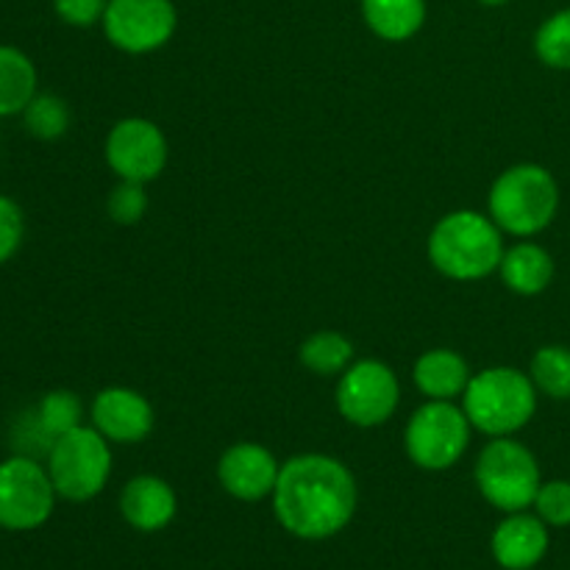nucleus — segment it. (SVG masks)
<instances>
[{
	"label": "nucleus",
	"mask_w": 570,
	"mask_h": 570,
	"mask_svg": "<svg viewBox=\"0 0 570 570\" xmlns=\"http://www.w3.org/2000/svg\"><path fill=\"white\" fill-rule=\"evenodd\" d=\"M271 501L284 532L298 540H328L354 521L360 488L343 460L309 451L282 462Z\"/></svg>",
	"instance_id": "1"
},
{
	"label": "nucleus",
	"mask_w": 570,
	"mask_h": 570,
	"mask_svg": "<svg viewBox=\"0 0 570 570\" xmlns=\"http://www.w3.org/2000/svg\"><path fill=\"white\" fill-rule=\"evenodd\" d=\"M504 250V232L493 217L476 209L449 212L434 223L426 239L429 262L451 282H482L493 276Z\"/></svg>",
	"instance_id": "2"
},
{
	"label": "nucleus",
	"mask_w": 570,
	"mask_h": 570,
	"mask_svg": "<svg viewBox=\"0 0 570 570\" xmlns=\"http://www.w3.org/2000/svg\"><path fill=\"white\" fill-rule=\"evenodd\" d=\"M560 198V184L549 167L521 161L499 173L488 195V215L510 237L532 239L557 220Z\"/></svg>",
	"instance_id": "3"
},
{
	"label": "nucleus",
	"mask_w": 570,
	"mask_h": 570,
	"mask_svg": "<svg viewBox=\"0 0 570 570\" xmlns=\"http://www.w3.org/2000/svg\"><path fill=\"white\" fill-rule=\"evenodd\" d=\"M460 401L473 432L484 438H515L532 423L540 393L529 371L493 365L473 373Z\"/></svg>",
	"instance_id": "4"
},
{
	"label": "nucleus",
	"mask_w": 570,
	"mask_h": 570,
	"mask_svg": "<svg viewBox=\"0 0 570 570\" xmlns=\"http://www.w3.org/2000/svg\"><path fill=\"white\" fill-rule=\"evenodd\" d=\"M473 482L490 507L510 515V512L532 510L543 484V473L538 456L521 440L490 438L476 456Z\"/></svg>",
	"instance_id": "5"
},
{
	"label": "nucleus",
	"mask_w": 570,
	"mask_h": 570,
	"mask_svg": "<svg viewBox=\"0 0 570 570\" xmlns=\"http://www.w3.org/2000/svg\"><path fill=\"white\" fill-rule=\"evenodd\" d=\"M111 443L92 423H81L72 432L56 438L45 456L56 493L72 504H83L104 493L111 476Z\"/></svg>",
	"instance_id": "6"
},
{
	"label": "nucleus",
	"mask_w": 570,
	"mask_h": 570,
	"mask_svg": "<svg viewBox=\"0 0 570 570\" xmlns=\"http://www.w3.org/2000/svg\"><path fill=\"white\" fill-rule=\"evenodd\" d=\"M473 426L456 401H426L404 426V451L421 471L443 473L460 465L471 449Z\"/></svg>",
	"instance_id": "7"
},
{
	"label": "nucleus",
	"mask_w": 570,
	"mask_h": 570,
	"mask_svg": "<svg viewBox=\"0 0 570 570\" xmlns=\"http://www.w3.org/2000/svg\"><path fill=\"white\" fill-rule=\"evenodd\" d=\"M334 404L351 426H384L393 421L401 404L399 373L382 360H354L348 371L337 376Z\"/></svg>",
	"instance_id": "8"
},
{
	"label": "nucleus",
	"mask_w": 570,
	"mask_h": 570,
	"mask_svg": "<svg viewBox=\"0 0 570 570\" xmlns=\"http://www.w3.org/2000/svg\"><path fill=\"white\" fill-rule=\"evenodd\" d=\"M56 493L50 473L37 456L11 454L0 462V529L33 532L53 515Z\"/></svg>",
	"instance_id": "9"
},
{
	"label": "nucleus",
	"mask_w": 570,
	"mask_h": 570,
	"mask_svg": "<svg viewBox=\"0 0 570 570\" xmlns=\"http://www.w3.org/2000/svg\"><path fill=\"white\" fill-rule=\"evenodd\" d=\"M100 28L111 48L148 56L176 37L178 11L173 0H109Z\"/></svg>",
	"instance_id": "10"
},
{
	"label": "nucleus",
	"mask_w": 570,
	"mask_h": 570,
	"mask_svg": "<svg viewBox=\"0 0 570 570\" xmlns=\"http://www.w3.org/2000/svg\"><path fill=\"white\" fill-rule=\"evenodd\" d=\"M104 156L120 181L150 184L165 173L170 145L165 131L148 117H122L106 134Z\"/></svg>",
	"instance_id": "11"
},
{
	"label": "nucleus",
	"mask_w": 570,
	"mask_h": 570,
	"mask_svg": "<svg viewBox=\"0 0 570 570\" xmlns=\"http://www.w3.org/2000/svg\"><path fill=\"white\" fill-rule=\"evenodd\" d=\"M282 462L276 460L271 449L254 440L228 445L217 460V482L232 499L256 504V501L271 499L276 490Z\"/></svg>",
	"instance_id": "12"
},
{
	"label": "nucleus",
	"mask_w": 570,
	"mask_h": 570,
	"mask_svg": "<svg viewBox=\"0 0 570 570\" xmlns=\"http://www.w3.org/2000/svg\"><path fill=\"white\" fill-rule=\"evenodd\" d=\"M89 421L111 445H137L156 426L154 404L139 390L104 387L89 404Z\"/></svg>",
	"instance_id": "13"
},
{
	"label": "nucleus",
	"mask_w": 570,
	"mask_h": 570,
	"mask_svg": "<svg viewBox=\"0 0 570 570\" xmlns=\"http://www.w3.org/2000/svg\"><path fill=\"white\" fill-rule=\"evenodd\" d=\"M551 534L549 527L538 518V512H510L490 538L493 560L504 570H532L549 554Z\"/></svg>",
	"instance_id": "14"
},
{
	"label": "nucleus",
	"mask_w": 570,
	"mask_h": 570,
	"mask_svg": "<svg viewBox=\"0 0 570 570\" xmlns=\"http://www.w3.org/2000/svg\"><path fill=\"white\" fill-rule=\"evenodd\" d=\"M178 512V495L161 476L139 473L120 490V515L131 529L145 534L161 532Z\"/></svg>",
	"instance_id": "15"
},
{
	"label": "nucleus",
	"mask_w": 570,
	"mask_h": 570,
	"mask_svg": "<svg viewBox=\"0 0 570 570\" xmlns=\"http://www.w3.org/2000/svg\"><path fill=\"white\" fill-rule=\"evenodd\" d=\"M471 376V365L454 348H429L412 365V384L426 401H460Z\"/></svg>",
	"instance_id": "16"
},
{
	"label": "nucleus",
	"mask_w": 570,
	"mask_h": 570,
	"mask_svg": "<svg viewBox=\"0 0 570 570\" xmlns=\"http://www.w3.org/2000/svg\"><path fill=\"white\" fill-rule=\"evenodd\" d=\"M554 256L534 239H518L515 245H510L499 265L504 287L521 298H534V295L546 293L554 282Z\"/></svg>",
	"instance_id": "17"
},
{
	"label": "nucleus",
	"mask_w": 570,
	"mask_h": 570,
	"mask_svg": "<svg viewBox=\"0 0 570 570\" xmlns=\"http://www.w3.org/2000/svg\"><path fill=\"white\" fill-rule=\"evenodd\" d=\"M362 20L384 42H410L426 22V0H362Z\"/></svg>",
	"instance_id": "18"
},
{
	"label": "nucleus",
	"mask_w": 570,
	"mask_h": 570,
	"mask_svg": "<svg viewBox=\"0 0 570 570\" xmlns=\"http://www.w3.org/2000/svg\"><path fill=\"white\" fill-rule=\"evenodd\" d=\"M37 92L39 72L31 56L14 45H0V117L22 115Z\"/></svg>",
	"instance_id": "19"
},
{
	"label": "nucleus",
	"mask_w": 570,
	"mask_h": 570,
	"mask_svg": "<svg viewBox=\"0 0 570 570\" xmlns=\"http://www.w3.org/2000/svg\"><path fill=\"white\" fill-rule=\"evenodd\" d=\"M354 360V343L343 332H334V328H321V332L309 334L298 348L301 365L321 379L343 376Z\"/></svg>",
	"instance_id": "20"
},
{
	"label": "nucleus",
	"mask_w": 570,
	"mask_h": 570,
	"mask_svg": "<svg viewBox=\"0 0 570 570\" xmlns=\"http://www.w3.org/2000/svg\"><path fill=\"white\" fill-rule=\"evenodd\" d=\"M529 376L540 395L551 401H570V348L568 345H543L529 362Z\"/></svg>",
	"instance_id": "21"
},
{
	"label": "nucleus",
	"mask_w": 570,
	"mask_h": 570,
	"mask_svg": "<svg viewBox=\"0 0 570 570\" xmlns=\"http://www.w3.org/2000/svg\"><path fill=\"white\" fill-rule=\"evenodd\" d=\"M22 126L39 142H56L70 131V106L53 92H37L22 111Z\"/></svg>",
	"instance_id": "22"
},
{
	"label": "nucleus",
	"mask_w": 570,
	"mask_h": 570,
	"mask_svg": "<svg viewBox=\"0 0 570 570\" xmlns=\"http://www.w3.org/2000/svg\"><path fill=\"white\" fill-rule=\"evenodd\" d=\"M33 415H37L39 426L48 434L50 440L61 438V434L72 432L83 423V404L72 390H50L39 399V404L33 406Z\"/></svg>",
	"instance_id": "23"
},
{
	"label": "nucleus",
	"mask_w": 570,
	"mask_h": 570,
	"mask_svg": "<svg viewBox=\"0 0 570 570\" xmlns=\"http://www.w3.org/2000/svg\"><path fill=\"white\" fill-rule=\"evenodd\" d=\"M534 56L551 70H570V9L554 11L534 31Z\"/></svg>",
	"instance_id": "24"
},
{
	"label": "nucleus",
	"mask_w": 570,
	"mask_h": 570,
	"mask_svg": "<svg viewBox=\"0 0 570 570\" xmlns=\"http://www.w3.org/2000/svg\"><path fill=\"white\" fill-rule=\"evenodd\" d=\"M148 184L137 181H117L111 187L109 198H106V212H109V220L117 226H137L145 215H148Z\"/></svg>",
	"instance_id": "25"
},
{
	"label": "nucleus",
	"mask_w": 570,
	"mask_h": 570,
	"mask_svg": "<svg viewBox=\"0 0 570 570\" xmlns=\"http://www.w3.org/2000/svg\"><path fill=\"white\" fill-rule=\"evenodd\" d=\"M534 512L549 529L570 527V482L568 479H551L543 482L534 499Z\"/></svg>",
	"instance_id": "26"
},
{
	"label": "nucleus",
	"mask_w": 570,
	"mask_h": 570,
	"mask_svg": "<svg viewBox=\"0 0 570 570\" xmlns=\"http://www.w3.org/2000/svg\"><path fill=\"white\" fill-rule=\"evenodd\" d=\"M26 239V215L9 195H0V267L14 259Z\"/></svg>",
	"instance_id": "27"
},
{
	"label": "nucleus",
	"mask_w": 570,
	"mask_h": 570,
	"mask_svg": "<svg viewBox=\"0 0 570 570\" xmlns=\"http://www.w3.org/2000/svg\"><path fill=\"white\" fill-rule=\"evenodd\" d=\"M109 0H53V11L72 28H92L104 20Z\"/></svg>",
	"instance_id": "28"
},
{
	"label": "nucleus",
	"mask_w": 570,
	"mask_h": 570,
	"mask_svg": "<svg viewBox=\"0 0 570 570\" xmlns=\"http://www.w3.org/2000/svg\"><path fill=\"white\" fill-rule=\"evenodd\" d=\"M479 3H482V6H488V9H499V6L510 3V0H479Z\"/></svg>",
	"instance_id": "29"
}]
</instances>
